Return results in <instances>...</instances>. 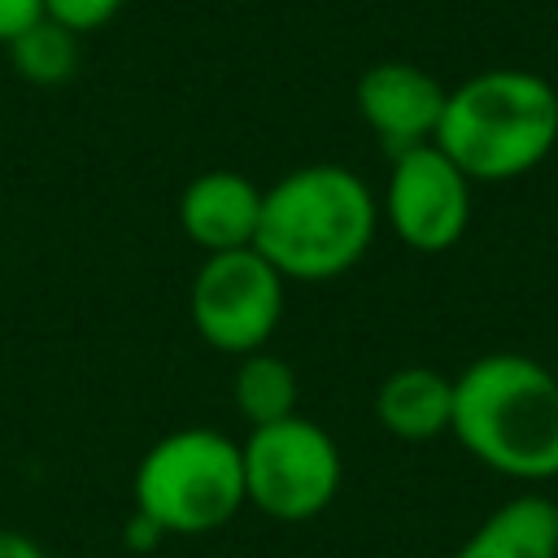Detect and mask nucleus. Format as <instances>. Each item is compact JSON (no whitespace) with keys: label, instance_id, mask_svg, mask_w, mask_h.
Returning <instances> with one entry per match:
<instances>
[{"label":"nucleus","instance_id":"f257e3e1","mask_svg":"<svg viewBox=\"0 0 558 558\" xmlns=\"http://www.w3.org/2000/svg\"><path fill=\"white\" fill-rule=\"evenodd\" d=\"M379 231L371 183L340 161H310L262 187L253 248L288 283H327L349 275Z\"/></svg>","mask_w":558,"mask_h":558},{"label":"nucleus","instance_id":"f03ea898","mask_svg":"<svg viewBox=\"0 0 558 558\" xmlns=\"http://www.w3.org/2000/svg\"><path fill=\"white\" fill-rule=\"evenodd\" d=\"M458 445L488 471L545 484L558 480V379L527 353H484L453 379Z\"/></svg>","mask_w":558,"mask_h":558},{"label":"nucleus","instance_id":"7ed1b4c3","mask_svg":"<svg viewBox=\"0 0 558 558\" xmlns=\"http://www.w3.org/2000/svg\"><path fill=\"white\" fill-rule=\"evenodd\" d=\"M432 144L471 183L523 179L558 144V92L536 70H480L449 87Z\"/></svg>","mask_w":558,"mask_h":558},{"label":"nucleus","instance_id":"20e7f679","mask_svg":"<svg viewBox=\"0 0 558 558\" xmlns=\"http://www.w3.org/2000/svg\"><path fill=\"white\" fill-rule=\"evenodd\" d=\"M135 514L161 536H209L244 510L240 440L218 427H179L148 445L131 480Z\"/></svg>","mask_w":558,"mask_h":558},{"label":"nucleus","instance_id":"39448f33","mask_svg":"<svg viewBox=\"0 0 558 558\" xmlns=\"http://www.w3.org/2000/svg\"><path fill=\"white\" fill-rule=\"evenodd\" d=\"M244 497L275 523L318 519L344 480V458L331 432L305 414L248 427L244 445Z\"/></svg>","mask_w":558,"mask_h":558},{"label":"nucleus","instance_id":"423d86ee","mask_svg":"<svg viewBox=\"0 0 558 558\" xmlns=\"http://www.w3.org/2000/svg\"><path fill=\"white\" fill-rule=\"evenodd\" d=\"M283 301H288V279L257 248H235V253H209L196 266L187 314L209 349L227 357H244L270 344V336L283 323Z\"/></svg>","mask_w":558,"mask_h":558},{"label":"nucleus","instance_id":"0eeeda50","mask_svg":"<svg viewBox=\"0 0 558 558\" xmlns=\"http://www.w3.org/2000/svg\"><path fill=\"white\" fill-rule=\"evenodd\" d=\"M379 218L414 253H449L471 227V179L436 148L418 144L392 157Z\"/></svg>","mask_w":558,"mask_h":558},{"label":"nucleus","instance_id":"6e6552de","mask_svg":"<svg viewBox=\"0 0 558 558\" xmlns=\"http://www.w3.org/2000/svg\"><path fill=\"white\" fill-rule=\"evenodd\" d=\"M445 96L449 87L414 61H375L371 70H362L353 87L357 113L371 126V135L388 148V157L436 140Z\"/></svg>","mask_w":558,"mask_h":558},{"label":"nucleus","instance_id":"1a4fd4ad","mask_svg":"<svg viewBox=\"0 0 558 558\" xmlns=\"http://www.w3.org/2000/svg\"><path fill=\"white\" fill-rule=\"evenodd\" d=\"M257 222H262V187L240 170H205L179 196V227L205 257L253 248Z\"/></svg>","mask_w":558,"mask_h":558},{"label":"nucleus","instance_id":"9d476101","mask_svg":"<svg viewBox=\"0 0 558 558\" xmlns=\"http://www.w3.org/2000/svg\"><path fill=\"white\" fill-rule=\"evenodd\" d=\"M375 418L397 440H436L453 423V379L436 366H401L375 388Z\"/></svg>","mask_w":558,"mask_h":558},{"label":"nucleus","instance_id":"9b49d317","mask_svg":"<svg viewBox=\"0 0 558 558\" xmlns=\"http://www.w3.org/2000/svg\"><path fill=\"white\" fill-rule=\"evenodd\" d=\"M453 558H558V506L541 493L501 501Z\"/></svg>","mask_w":558,"mask_h":558},{"label":"nucleus","instance_id":"f8f14e48","mask_svg":"<svg viewBox=\"0 0 558 558\" xmlns=\"http://www.w3.org/2000/svg\"><path fill=\"white\" fill-rule=\"evenodd\" d=\"M231 405L248 427L262 423H279L288 414H296V371L270 353H244L235 357V375H231Z\"/></svg>","mask_w":558,"mask_h":558},{"label":"nucleus","instance_id":"ddd939ff","mask_svg":"<svg viewBox=\"0 0 558 558\" xmlns=\"http://www.w3.org/2000/svg\"><path fill=\"white\" fill-rule=\"evenodd\" d=\"M4 48H9L17 78H26L31 87H61L78 70V35L57 26L52 17H39Z\"/></svg>","mask_w":558,"mask_h":558},{"label":"nucleus","instance_id":"4468645a","mask_svg":"<svg viewBox=\"0 0 558 558\" xmlns=\"http://www.w3.org/2000/svg\"><path fill=\"white\" fill-rule=\"evenodd\" d=\"M122 4L126 0H44V17H52L57 26H65L74 35H92V31L109 26Z\"/></svg>","mask_w":558,"mask_h":558},{"label":"nucleus","instance_id":"2eb2a0df","mask_svg":"<svg viewBox=\"0 0 558 558\" xmlns=\"http://www.w3.org/2000/svg\"><path fill=\"white\" fill-rule=\"evenodd\" d=\"M39 17H44V0H0V44L17 39Z\"/></svg>","mask_w":558,"mask_h":558},{"label":"nucleus","instance_id":"dca6fc26","mask_svg":"<svg viewBox=\"0 0 558 558\" xmlns=\"http://www.w3.org/2000/svg\"><path fill=\"white\" fill-rule=\"evenodd\" d=\"M0 558H48L44 545L26 532H13V527H0Z\"/></svg>","mask_w":558,"mask_h":558},{"label":"nucleus","instance_id":"f3484780","mask_svg":"<svg viewBox=\"0 0 558 558\" xmlns=\"http://www.w3.org/2000/svg\"><path fill=\"white\" fill-rule=\"evenodd\" d=\"M157 541H161V532H157L144 514H135V519L126 523V545H131V549H135V545H140V549H153Z\"/></svg>","mask_w":558,"mask_h":558},{"label":"nucleus","instance_id":"a211bd4d","mask_svg":"<svg viewBox=\"0 0 558 558\" xmlns=\"http://www.w3.org/2000/svg\"><path fill=\"white\" fill-rule=\"evenodd\" d=\"M549 371H554V379H558V357H554V366H549Z\"/></svg>","mask_w":558,"mask_h":558},{"label":"nucleus","instance_id":"6ab92c4d","mask_svg":"<svg viewBox=\"0 0 558 558\" xmlns=\"http://www.w3.org/2000/svg\"><path fill=\"white\" fill-rule=\"evenodd\" d=\"M554 506H558V501H554Z\"/></svg>","mask_w":558,"mask_h":558}]
</instances>
